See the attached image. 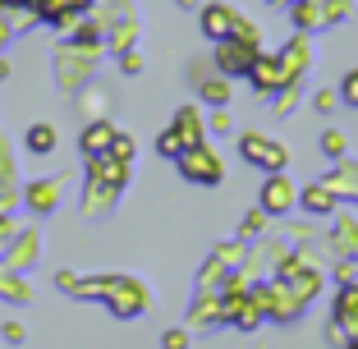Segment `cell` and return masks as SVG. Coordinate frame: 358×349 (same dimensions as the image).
Instances as JSON below:
<instances>
[{"instance_id": "15", "label": "cell", "mask_w": 358, "mask_h": 349, "mask_svg": "<svg viewBox=\"0 0 358 349\" xmlns=\"http://www.w3.org/2000/svg\"><path fill=\"white\" fill-rule=\"evenodd\" d=\"M23 248H14V253H10V262L14 266H28V262H37V253H42V248H37V243H42V239H37V230H32V234H23Z\"/></svg>"}, {"instance_id": "14", "label": "cell", "mask_w": 358, "mask_h": 349, "mask_svg": "<svg viewBox=\"0 0 358 349\" xmlns=\"http://www.w3.org/2000/svg\"><path fill=\"white\" fill-rule=\"evenodd\" d=\"M198 97H202V101H207V106H216V111H221V106H230V78H207V83H202L198 87Z\"/></svg>"}, {"instance_id": "16", "label": "cell", "mask_w": 358, "mask_h": 349, "mask_svg": "<svg viewBox=\"0 0 358 349\" xmlns=\"http://www.w3.org/2000/svg\"><path fill=\"white\" fill-rule=\"evenodd\" d=\"M23 276L19 271H5L0 276V294H10V299H28V285H19Z\"/></svg>"}, {"instance_id": "23", "label": "cell", "mask_w": 358, "mask_h": 349, "mask_svg": "<svg viewBox=\"0 0 358 349\" xmlns=\"http://www.w3.org/2000/svg\"><path fill=\"white\" fill-rule=\"evenodd\" d=\"M161 345H166V349H184V345H189V336H184V331H166Z\"/></svg>"}, {"instance_id": "1", "label": "cell", "mask_w": 358, "mask_h": 349, "mask_svg": "<svg viewBox=\"0 0 358 349\" xmlns=\"http://www.w3.org/2000/svg\"><path fill=\"white\" fill-rule=\"evenodd\" d=\"M198 143H207V129H202V120H198V111L193 106H184L175 115V124L161 134V143H157V152L161 157H170L175 161L179 152H189V148H198Z\"/></svg>"}, {"instance_id": "13", "label": "cell", "mask_w": 358, "mask_h": 349, "mask_svg": "<svg viewBox=\"0 0 358 349\" xmlns=\"http://www.w3.org/2000/svg\"><path fill=\"white\" fill-rule=\"evenodd\" d=\"M28 152H37V157H51L55 152V124H32L28 129Z\"/></svg>"}, {"instance_id": "9", "label": "cell", "mask_w": 358, "mask_h": 349, "mask_svg": "<svg viewBox=\"0 0 358 349\" xmlns=\"http://www.w3.org/2000/svg\"><path fill=\"white\" fill-rule=\"evenodd\" d=\"M78 143H83L87 157H106V152H110V143H115V124H106V120H92V124H87V134L78 138Z\"/></svg>"}, {"instance_id": "10", "label": "cell", "mask_w": 358, "mask_h": 349, "mask_svg": "<svg viewBox=\"0 0 358 349\" xmlns=\"http://www.w3.org/2000/svg\"><path fill=\"white\" fill-rule=\"evenodd\" d=\"M336 322L358 336V285H354V280H345L340 294H336Z\"/></svg>"}, {"instance_id": "17", "label": "cell", "mask_w": 358, "mask_h": 349, "mask_svg": "<svg viewBox=\"0 0 358 349\" xmlns=\"http://www.w3.org/2000/svg\"><path fill=\"white\" fill-rule=\"evenodd\" d=\"M106 157L129 161V157H134V138H129V134H120V129H115V143H110V152H106Z\"/></svg>"}, {"instance_id": "18", "label": "cell", "mask_w": 358, "mask_h": 349, "mask_svg": "<svg viewBox=\"0 0 358 349\" xmlns=\"http://www.w3.org/2000/svg\"><path fill=\"white\" fill-rule=\"evenodd\" d=\"M294 106H299V87L289 83V87H280V101H275V115H289Z\"/></svg>"}, {"instance_id": "20", "label": "cell", "mask_w": 358, "mask_h": 349, "mask_svg": "<svg viewBox=\"0 0 358 349\" xmlns=\"http://www.w3.org/2000/svg\"><path fill=\"white\" fill-rule=\"evenodd\" d=\"M340 97H345L349 106H358V69H354V74L345 78V87H340Z\"/></svg>"}, {"instance_id": "19", "label": "cell", "mask_w": 358, "mask_h": 349, "mask_svg": "<svg viewBox=\"0 0 358 349\" xmlns=\"http://www.w3.org/2000/svg\"><path fill=\"white\" fill-rule=\"evenodd\" d=\"M262 225H266V212H248V216H243V225H239V234H243V239H253Z\"/></svg>"}, {"instance_id": "11", "label": "cell", "mask_w": 358, "mask_h": 349, "mask_svg": "<svg viewBox=\"0 0 358 349\" xmlns=\"http://www.w3.org/2000/svg\"><path fill=\"white\" fill-rule=\"evenodd\" d=\"M299 207L313 216H327L331 207H336V189H327V184H308L303 193H299Z\"/></svg>"}, {"instance_id": "12", "label": "cell", "mask_w": 358, "mask_h": 349, "mask_svg": "<svg viewBox=\"0 0 358 349\" xmlns=\"http://www.w3.org/2000/svg\"><path fill=\"white\" fill-rule=\"evenodd\" d=\"M28 202H32V212H55V202H60V180L28 184Z\"/></svg>"}, {"instance_id": "6", "label": "cell", "mask_w": 358, "mask_h": 349, "mask_svg": "<svg viewBox=\"0 0 358 349\" xmlns=\"http://www.w3.org/2000/svg\"><path fill=\"white\" fill-rule=\"evenodd\" d=\"M248 83H253L257 92H280V87H289L285 60H280V55H262V51H257L253 69H248Z\"/></svg>"}, {"instance_id": "21", "label": "cell", "mask_w": 358, "mask_h": 349, "mask_svg": "<svg viewBox=\"0 0 358 349\" xmlns=\"http://www.w3.org/2000/svg\"><path fill=\"white\" fill-rule=\"evenodd\" d=\"M322 152L340 157V152H345V138H340V134H327V138H322Z\"/></svg>"}, {"instance_id": "4", "label": "cell", "mask_w": 358, "mask_h": 349, "mask_svg": "<svg viewBox=\"0 0 358 349\" xmlns=\"http://www.w3.org/2000/svg\"><path fill=\"white\" fill-rule=\"evenodd\" d=\"M257 60V42H243V37H225V42H216V69H221L225 78H248V69H253Z\"/></svg>"}, {"instance_id": "24", "label": "cell", "mask_w": 358, "mask_h": 349, "mask_svg": "<svg viewBox=\"0 0 358 349\" xmlns=\"http://www.w3.org/2000/svg\"><path fill=\"white\" fill-rule=\"evenodd\" d=\"M138 69H143V55H138V51H124V74H138Z\"/></svg>"}, {"instance_id": "2", "label": "cell", "mask_w": 358, "mask_h": 349, "mask_svg": "<svg viewBox=\"0 0 358 349\" xmlns=\"http://www.w3.org/2000/svg\"><path fill=\"white\" fill-rule=\"evenodd\" d=\"M175 166H179V175H184L189 184H202V189H211V184H221V180H225L221 157H216L207 143H198V148H189V152H179Z\"/></svg>"}, {"instance_id": "22", "label": "cell", "mask_w": 358, "mask_h": 349, "mask_svg": "<svg viewBox=\"0 0 358 349\" xmlns=\"http://www.w3.org/2000/svg\"><path fill=\"white\" fill-rule=\"evenodd\" d=\"M340 101V92H331V87H322V92H317V111H331Z\"/></svg>"}, {"instance_id": "7", "label": "cell", "mask_w": 358, "mask_h": 349, "mask_svg": "<svg viewBox=\"0 0 358 349\" xmlns=\"http://www.w3.org/2000/svg\"><path fill=\"white\" fill-rule=\"evenodd\" d=\"M202 32H207L211 42H225V37H234V28H239L243 23V14H234L230 5H221V0H216V5H202Z\"/></svg>"}, {"instance_id": "5", "label": "cell", "mask_w": 358, "mask_h": 349, "mask_svg": "<svg viewBox=\"0 0 358 349\" xmlns=\"http://www.w3.org/2000/svg\"><path fill=\"white\" fill-rule=\"evenodd\" d=\"M257 202H262V212H266V216H285L289 207H299V189H294L289 180H285L280 170H275L271 180L262 184V193H257Z\"/></svg>"}, {"instance_id": "25", "label": "cell", "mask_w": 358, "mask_h": 349, "mask_svg": "<svg viewBox=\"0 0 358 349\" xmlns=\"http://www.w3.org/2000/svg\"><path fill=\"white\" fill-rule=\"evenodd\" d=\"M0 78H10V64H5V60H0Z\"/></svg>"}, {"instance_id": "26", "label": "cell", "mask_w": 358, "mask_h": 349, "mask_svg": "<svg viewBox=\"0 0 358 349\" xmlns=\"http://www.w3.org/2000/svg\"><path fill=\"white\" fill-rule=\"evenodd\" d=\"M271 5H294V0H271Z\"/></svg>"}, {"instance_id": "8", "label": "cell", "mask_w": 358, "mask_h": 349, "mask_svg": "<svg viewBox=\"0 0 358 349\" xmlns=\"http://www.w3.org/2000/svg\"><path fill=\"white\" fill-rule=\"evenodd\" d=\"M280 60H285V74H289V83H299V74H303V69H308V60H313V46H308V37H303V32H299L294 42H289V46L280 51Z\"/></svg>"}, {"instance_id": "3", "label": "cell", "mask_w": 358, "mask_h": 349, "mask_svg": "<svg viewBox=\"0 0 358 349\" xmlns=\"http://www.w3.org/2000/svg\"><path fill=\"white\" fill-rule=\"evenodd\" d=\"M239 157L248 161V166H257V170H285V161H289V152L275 143V138H266V134H239Z\"/></svg>"}]
</instances>
